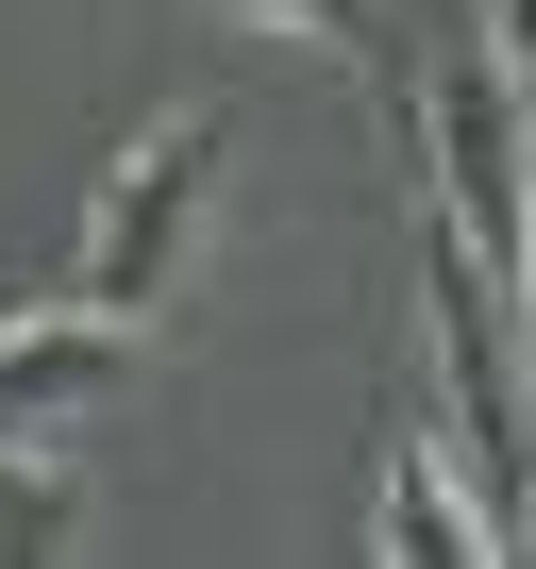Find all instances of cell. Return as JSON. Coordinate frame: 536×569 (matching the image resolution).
<instances>
[{
  "mask_svg": "<svg viewBox=\"0 0 536 569\" xmlns=\"http://www.w3.org/2000/svg\"><path fill=\"white\" fill-rule=\"evenodd\" d=\"M235 18H268V34H319L336 68H386V0H235Z\"/></svg>",
  "mask_w": 536,
  "mask_h": 569,
  "instance_id": "6",
  "label": "cell"
},
{
  "mask_svg": "<svg viewBox=\"0 0 536 569\" xmlns=\"http://www.w3.org/2000/svg\"><path fill=\"white\" fill-rule=\"evenodd\" d=\"M369 552H386V569H503V552H486V502H469V469L436 452V419H403V436H386Z\"/></svg>",
  "mask_w": 536,
  "mask_h": 569,
  "instance_id": "4",
  "label": "cell"
},
{
  "mask_svg": "<svg viewBox=\"0 0 536 569\" xmlns=\"http://www.w3.org/2000/svg\"><path fill=\"white\" fill-rule=\"evenodd\" d=\"M419 118V184H436V234L503 284V251H519V184H536V101L486 68V51H436V84L403 101Z\"/></svg>",
  "mask_w": 536,
  "mask_h": 569,
  "instance_id": "2",
  "label": "cell"
},
{
  "mask_svg": "<svg viewBox=\"0 0 536 569\" xmlns=\"http://www.w3.org/2000/svg\"><path fill=\"white\" fill-rule=\"evenodd\" d=\"M101 502H85V452L68 436H0V569L18 552H85Z\"/></svg>",
  "mask_w": 536,
  "mask_h": 569,
  "instance_id": "5",
  "label": "cell"
},
{
  "mask_svg": "<svg viewBox=\"0 0 536 569\" xmlns=\"http://www.w3.org/2000/svg\"><path fill=\"white\" fill-rule=\"evenodd\" d=\"M218 184H235V118L218 101H185V118H151L118 168H101V201H85V251H68V302H101V319H168L185 284H201V234H218Z\"/></svg>",
  "mask_w": 536,
  "mask_h": 569,
  "instance_id": "1",
  "label": "cell"
},
{
  "mask_svg": "<svg viewBox=\"0 0 536 569\" xmlns=\"http://www.w3.org/2000/svg\"><path fill=\"white\" fill-rule=\"evenodd\" d=\"M118 386H135V319H101V302L0 319V436H85Z\"/></svg>",
  "mask_w": 536,
  "mask_h": 569,
  "instance_id": "3",
  "label": "cell"
},
{
  "mask_svg": "<svg viewBox=\"0 0 536 569\" xmlns=\"http://www.w3.org/2000/svg\"><path fill=\"white\" fill-rule=\"evenodd\" d=\"M486 68H503V84L536 101V0H486Z\"/></svg>",
  "mask_w": 536,
  "mask_h": 569,
  "instance_id": "7",
  "label": "cell"
}]
</instances>
